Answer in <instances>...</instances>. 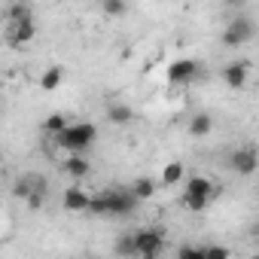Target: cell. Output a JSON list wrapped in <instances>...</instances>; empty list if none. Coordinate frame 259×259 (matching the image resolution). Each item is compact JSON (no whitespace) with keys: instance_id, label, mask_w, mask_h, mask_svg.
I'll return each mask as SVG.
<instances>
[{"instance_id":"8fae6325","label":"cell","mask_w":259,"mask_h":259,"mask_svg":"<svg viewBox=\"0 0 259 259\" xmlns=\"http://www.w3.org/2000/svg\"><path fill=\"white\" fill-rule=\"evenodd\" d=\"M247 73H250V64H247V61H232V64L223 67V82H226L229 89H244Z\"/></svg>"},{"instance_id":"6da1fadb","label":"cell","mask_w":259,"mask_h":259,"mask_svg":"<svg viewBox=\"0 0 259 259\" xmlns=\"http://www.w3.org/2000/svg\"><path fill=\"white\" fill-rule=\"evenodd\" d=\"M138 198L132 189H107V192H98L92 195V213L98 217H128V213H135L138 210Z\"/></svg>"},{"instance_id":"2e32d148","label":"cell","mask_w":259,"mask_h":259,"mask_svg":"<svg viewBox=\"0 0 259 259\" xmlns=\"http://www.w3.org/2000/svg\"><path fill=\"white\" fill-rule=\"evenodd\" d=\"M113 250H116V256H122V259H125V256H138V259H141V253H138V238H135V235L116 238V247H113Z\"/></svg>"},{"instance_id":"44dd1931","label":"cell","mask_w":259,"mask_h":259,"mask_svg":"<svg viewBox=\"0 0 259 259\" xmlns=\"http://www.w3.org/2000/svg\"><path fill=\"white\" fill-rule=\"evenodd\" d=\"M177 259H207V256H204V247H195V244H186V247H180V253H177Z\"/></svg>"},{"instance_id":"4fadbf2b","label":"cell","mask_w":259,"mask_h":259,"mask_svg":"<svg viewBox=\"0 0 259 259\" xmlns=\"http://www.w3.org/2000/svg\"><path fill=\"white\" fill-rule=\"evenodd\" d=\"M34 16H31V7L28 4H7V10H4V22L7 25H22V22H31Z\"/></svg>"},{"instance_id":"ba28073f","label":"cell","mask_w":259,"mask_h":259,"mask_svg":"<svg viewBox=\"0 0 259 259\" xmlns=\"http://www.w3.org/2000/svg\"><path fill=\"white\" fill-rule=\"evenodd\" d=\"M135 238H138V253L141 256H159L162 247H165V235L159 229H141Z\"/></svg>"},{"instance_id":"ac0fdd59","label":"cell","mask_w":259,"mask_h":259,"mask_svg":"<svg viewBox=\"0 0 259 259\" xmlns=\"http://www.w3.org/2000/svg\"><path fill=\"white\" fill-rule=\"evenodd\" d=\"M67 125H70V122H67L61 113H52V116H46V119H43V132H46V135H52V138H58Z\"/></svg>"},{"instance_id":"7c38bea8","label":"cell","mask_w":259,"mask_h":259,"mask_svg":"<svg viewBox=\"0 0 259 259\" xmlns=\"http://www.w3.org/2000/svg\"><path fill=\"white\" fill-rule=\"evenodd\" d=\"M107 122H113V125H128V122H135V110L128 107V104H122V101H116V104L107 107Z\"/></svg>"},{"instance_id":"7402d4cb","label":"cell","mask_w":259,"mask_h":259,"mask_svg":"<svg viewBox=\"0 0 259 259\" xmlns=\"http://www.w3.org/2000/svg\"><path fill=\"white\" fill-rule=\"evenodd\" d=\"M101 10L107 13V16H125V4H122V0H104V4H101Z\"/></svg>"},{"instance_id":"52a82bcc","label":"cell","mask_w":259,"mask_h":259,"mask_svg":"<svg viewBox=\"0 0 259 259\" xmlns=\"http://www.w3.org/2000/svg\"><path fill=\"white\" fill-rule=\"evenodd\" d=\"M198 61H192V58H177V61H171L168 64V82L171 85H183V82H192L195 76H198Z\"/></svg>"},{"instance_id":"30bf717a","label":"cell","mask_w":259,"mask_h":259,"mask_svg":"<svg viewBox=\"0 0 259 259\" xmlns=\"http://www.w3.org/2000/svg\"><path fill=\"white\" fill-rule=\"evenodd\" d=\"M37 37V25L34 19L31 22H22V25H7V43L10 46H25Z\"/></svg>"},{"instance_id":"d4e9b609","label":"cell","mask_w":259,"mask_h":259,"mask_svg":"<svg viewBox=\"0 0 259 259\" xmlns=\"http://www.w3.org/2000/svg\"><path fill=\"white\" fill-rule=\"evenodd\" d=\"M256 153H259V150H256Z\"/></svg>"},{"instance_id":"5bb4252c","label":"cell","mask_w":259,"mask_h":259,"mask_svg":"<svg viewBox=\"0 0 259 259\" xmlns=\"http://www.w3.org/2000/svg\"><path fill=\"white\" fill-rule=\"evenodd\" d=\"M210 128H213V119H210L207 113H195V116L189 119V135H192V138L210 135Z\"/></svg>"},{"instance_id":"603a6c76","label":"cell","mask_w":259,"mask_h":259,"mask_svg":"<svg viewBox=\"0 0 259 259\" xmlns=\"http://www.w3.org/2000/svg\"><path fill=\"white\" fill-rule=\"evenodd\" d=\"M204 256H207V259H232L229 247H223V244H210V247H204Z\"/></svg>"},{"instance_id":"484cf974","label":"cell","mask_w":259,"mask_h":259,"mask_svg":"<svg viewBox=\"0 0 259 259\" xmlns=\"http://www.w3.org/2000/svg\"><path fill=\"white\" fill-rule=\"evenodd\" d=\"M256 259H259V256H256Z\"/></svg>"},{"instance_id":"8992f818","label":"cell","mask_w":259,"mask_h":259,"mask_svg":"<svg viewBox=\"0 0 259 259\" xmlns=\"http://www.w3.org/2000/svg\"><path fill=\"white\" fill-rule=\"evenodd\" d=\"M229 168H232L235 174H241V177H250V174L259 171V153L250 150V147H238V150L229 156Z\"/></svg>"},{"instance_id":"7a4b0ae2","label":"cell","mask_w":259,"mask_h":259,"mask_svg":"<svg viewBox=\"0 0 259 259\" xmlns=\"http://www.w3.org/2000/svg\"><path fill=\"white\" fill-rule=\"evenodd\" d=\"M95 141H98V128L92 122H70L64 132L55 138V144L64 153H70V156H82Z\"/></svg>"},{"instance_id":"3957f363","label":"cell","mask_w":259,"mask_h":259,"mask_svg":"<svg viewBox=\"0 0 259 259\" xmlns=\"http://www.w3.org/2000/svg\"><path fill=\"white\" fill-rule=\"evenodd\" d=\"M210 198H217V186H213L207 177H201V174L189 177V183H186V192H183V204H186L189 210L201 213V210L210 204Z\"/></svg>"},{"instance_id":"9c48e42d","label":"cell","mask_w":259,"mask_h":259,"mask_svg":"<svg viewBox=\"0 0 259 259\" xmlns=\"http://www.w3.org/2000/svg\"><path fill=\"white\" fill-rule=\"evenodd\" d=\"M61 204H64V210H70V213H82V210L92 207V195H89L85 189H79V186H70V189H64Z\"/></svg>"},{"instance_id":"cb8c5ba5","label":"cell","mask_w":259,"mask_h":259,"mask_svg":"<svg viewBox=\"0 0 259 259\" xmlns=\"http://www.w3.org/2000/svg\"><path fill=\"white\" fill-rule=\"evenodd\" d=\"M141 259H156V256H141Z\"/></svg>"},{"instance_id":"9a60e30c","label":"cell","mask_w":259,"mask_h":259,"mask_svg":"<svg viewBox=\"0 0 259 259\" xmlns=\"http://www.w3.org/2000/svg\"><path fill=\"white\" fill-rule=\"evenodd\" d=\"M132 192H135L138 201H150V198L156 195V180H150V177H138V180L132 183Z\"/></svg>"},{"instance_id":"277c9868","label":"cell","mask_w":259,"mask_h":259,"mask_svg":"<svg viewBox=\"0 0 259 259\" xmlns=\"http://www.w3.org/2000/svg\"><path fill=\"white\" fill-rule=\"evenodd\" d=\"M13 195H16V198H25L31 207H40V204H43V195H46V180L37 177V174H25V177L16 180Z\"/></svg>"},{"instance_id":"e0dca14e","label":"cell","mask_w":259,"mask_h":259,"mask_svg":"<svg viewBox=\"0 0 259 259\" xmlns=\"http://www.w3.org/2000/svg\"><path fill=\"white\" fill-rule=\"evenodd\" d=\"M64 171H67L70 177H85V174L92 171V162H89L85 156H70V159L64 162Z\"/></svg>"},{"instance_id":"ffe728a7","label":"cell","mask_w":259,"mask_h":259,"mask_svg":"<svg viewBox=\"0 0 259 259\" xmlns=\"http://www.w3.org/2000/svg\"><path fill=\"white\" fill-rule=\"evenodd\" d=\"M61 76H64V70H61V67H49V70H43L40 85H43L46 92H55V89L61 85Z\"/></svg>"},{"instance_id":"5b68a950","label":"cell","mask_w":259,"mask_h":259,"mask_svg":"<svg viewBox=\"0 0 259 259\" xmlns=\"http://www.w3.org/2000/svg\"><path fill=\"white\" fill-rule=\"evenodd\" d=\"M253 34H256V25H253L247 16H238V19H232V22L226 25L223 43H226V46H244V43L253 40Z\"/></svg>"},{"instance_id":"d6986e66","label":"cell","mask_w":259,"mask_h":259,"mask_svg":"<svg viewBox=\"0 0 259 259\" xmlns=\"http://www.w3.org/2000/svg\"><path fill=\"white\" fill-rule=\"evenodd\" d=\"M183 162H168L165 168H162V183L165 186H174V183H180L183 180Z\"/></svg>"}]
</instances>
